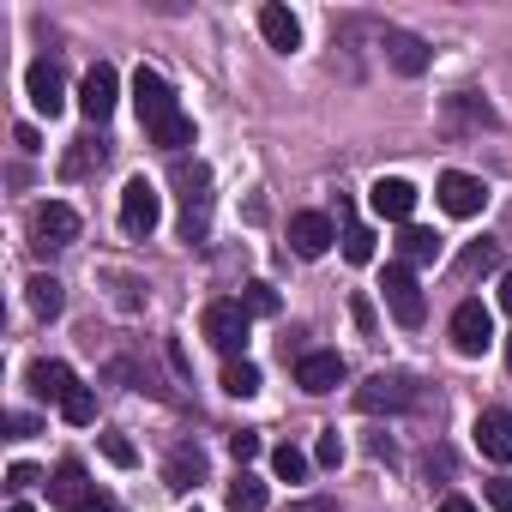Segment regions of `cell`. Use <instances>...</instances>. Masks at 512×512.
I'll list each match as a JSON object with an SVG mask.
<instances>
[{
    "label": "cell",
    "mask_w": 512,
    "mask_h": 512,
    "mask_svg": "<svg viewBox=\"0 0 512 512\" xmlns=\"http://www.w3.org/2000/svg\"><path fill=\"white\" fill-rule=\"evenodd\" d=\"M25 380H31V392H37V398H49V404H67V398L79 392V374H73L67 362H31V374H25Z\"/></svg>",
    "instance_id": "d6986e66"
},
{
    "label": "cell",
    "mask_w": 512,
    "mask_h": 512,
    "mask_svg": "<svg viewBox=\"0 0 512 512\" xmlns=\"http://www.w3.org/2000/svg\"><path fill=\"white\" fill-rule=\"evenodd\" d=\"M223 392H229V398H253V392H260V368H253L247 356L229 362V368H223Z\"/></svg>",
    "instance_id": "d4e9b609"
},
{
    "label": "cell",
    "mask_w": 512,
    "mask_h": 512,
    "mask_svg": "<svg viewBox=\"0 0 512 512\" xmlns=\"http://www.w3.org/2000/svg\"><path fill=\"white\" fill-rule=\"evenodd\" d=\"M247 320H253V314H247L241 302H211L199 326H205V338H211L229 362H241V350H247Z\"/></svg>",
    "instance_id": "8992f818"
},
{
    "label": "cell",
    "mask_w": 512,
    "mask_h": 512,
    "mask_svg": "<svg viewBox=\"0 0 512 512\" xmlns=\"http://www.w3.org/2000/svg\"><path fill=\"white\" fill-rule=\"evenodd\" d=\"M434 512H476V500H464V494H446V500H440Z\"/></svg>",
    "instance_id": "ab89813d"
},
{
    "label": "cell",
    "mask_w": 512,
    "mask_h": 512,
    "mask_svg": "<svg viewBox=\"0 0 512 512\" xmlns=\"http://www.w3.org/2000/svg\"><path fill=\"white\" fill-rule=\"evenodd\" d=\"M488 344H494V314L482 302H458V314H452V350L458 356H482Z\"/></svg>",
    "instance_id": "7c38bea8"
},
{
    "label": "cell",
    "mask_w": 512,
    "mask_h": 512,
    "mask_svg": "<svg viewBox=\"0 0 512 512\" xmlns=\"http://www.w3.org/2000/svg\"><path fill=\"white\" fill-rule=\"evenodd\" d=\"M380 49H386V61H392L404 79H422L428 61H434V49H428L422 37H410V31H380Z\"/></svg>",
    "instance_id": "2e32d148"
},
{
    "label": "cell",
    "mask_w": 512,
    "mask_h": 512,
    "mask_svg": "<svg viewBox=\"0 0 512 512\" xmlns=\"http://www.w3.org/2000/svg\"><path fill=\"white\" fill-rule=\"evenodd\" d=\"M260 37H266L272 49L296 55V49H302V19H296L290 7H278V0H272V7H260Z\"/></svg>",
    "instance_id": "ffe728a7"
},
{
    "label": "cell",
    "mask_w": 512,
    "mask_h": 512,
    "mask_svg": "<svg viewBox=\"0 0 512 512\" xmlns=\"http://www.w3.org/2000/svg\"><path fill=\"white\" fill-rule=\"evenodd\" d=\"M434 199H440L446 217H476V211L488 205V187H482L476 175H464V169H446L440 187H434Z\"/></svg>",
    "instance_id": "8fae6325"
},
{
    "label": "cell",
    "mask_w": 512,
    "mask_h": 512,
    "mask_svg": "<svg viewBox=\"0 0 512 512\" xmlns=\"http://www.w3.org/2000/svg\"><path fill=\"white\" fill-rule=\"evenodd\" d=\"M344 260H350V266H368V260H374V229H368V223H350V229H344Z\"/></svg>",
    "instance_id": "83f0119b"
},
{
    "label": "cell",
    "mask_w": 512,
    "mask_h": 512,
    "mask_svg": "<svg viewBox=\"0 0 512 512\" xmlns=\"http://www.w3.org/2000/svg\"><path fill=\"white\" fill-rule=\"evenodd\" d=\"M163 223V193L145 181V175H133L127 187H121V229L127 235H151Z\"/></svg>",
    "instance_id": "52a82bcc"
},
{
    "label": "cell",
    "mask_w": 512,
    "mask_h": 512,
    "mask_svg": "<svg viewBox=\"0 0 512 512\" xmlns=\"http://www.w3.org/2000/svg\"><path fill=\"white\" fill-rule=\"evenodd\" d=\"M175 193H181V235L205 241L211 235V169L193 157H175Z\"/></svg>",
    "instance_id": "7a4b0ae2"
},
{
    "label": "cell",
    "mask_w": 512,
    "mask_h": 512,
    "mask_svg": "<svg viewBox=\"0 0 512 512\" xmlns=\"http://www.w3.org/2000/svg\"><path fill=\"white\" fill-rule=\"evenodd\" d=\"M380 290H386V308H392V320H398V326H422V320H428V296H422V284H416V272H410L404 260H398V266H386Z\"/></svg>",
    "instance_id": "277c9868"
},
{
    "label": "cell",
    "mask_w": 512,
    "mask_h": 512,
    "mask_svg": "<svg viewBox=\"0 0 512 512\" xmlns=\"http://www.w3.org/2000/svg\"><path fill=\"white\" fill-rule=\"evenodd\" d=\"M416 404H422V386H416L410 374H398V368H392V374L380 368V374H368V380L356 386V410H362V416H398V410H416Z\"/></svg>",
    "instance_id": "3957f363"
},
{
    "label": "cell",
    "mask_w": 512,
    "mask_h": 512,
    "mask_svg": "<svg viewBox=\"0 0 512 512\" xmlns=\"http://www.w3.org/2000/svg\"><path fill=\"white\" fill-rule=\"evenodd\" d=\"M115 103H121V79H115V67L109 61H97L91 73H85V85H79V109H85V121H109L115 115Z\"/></svg>",
    "instance_id": "30bf717a"
},
{
    "label": "cell",
    "mask_w": 512,
    "mask_h": 512,
    "mask_svg": "<svg viewBox=\"0 0 512 512\" xmlns=\"http://www.w3.org/2000/svg\"><path fill=\"white\" fill-rule=\"evenodd\" d=\"M494 266H500V247H494V241H470V247H464V260H458V272H464V278L494 272Z\"/></svg>",
    "instance_id": "4316f807"
},
{
    "label": "cell",
    "mask_w": 512,
    "mask_h": 512,
    "mask_svg": "<svg viewBox=\"0 0 512 512\" xmlns=\"http://www.w3.org/2000/svg\"><path fill=\"white\" fill-rule=\"evenodd\" d=\"M91 494H97V488H91L85 464H79V458H61V464H55V476H49V500H55V506H67V512H79Z\"/></svg>",
    "instance_id": "e0dca14e"
},
{
    "label": "cell",
    "mask_w": 512,
    "mask_h": 512,
    "mask_svg": "<svg viewBox=\"0 0 512 512\" xmlns=\"http://www.w3.org/2000/svg\"><path fill=\"white\" fill-rule=\"evenodd\" d=\"M296 386L314 392V398H320V392H338V386H344V356H338V350H308V356L296 362Z\"/></svg>",
    "instance_id": "5bb4252c"
},
{
    "label": "cell",
    "mask_w": 512,
    "mask_h": 512,
    "mask_svg": "<svg viewBox=\"0 0 512 512\" xmlns=\"http://www.w3.org/2000/svg\"><path fill=\"white\" fill-rule=\"evenodd\" d=\"M272 476H278V482H302V476H308V452L284 440V446L272 452Z\"/></svg>",
    "instance_id": "484cf974"
},
{
    "label": "cell",
    "mask_w": 512,
    "mask_h": 512,
    "mask_svg": "<svg viewBox=\"0 0 512 512\" xmlns=\"http://www.w3.org/2000/svg\"><path fill=\"white\" fill-rule=\"evenodd\" d=\"M7 428H13V440H25V434H37V416H25V410H13V416H7Z\"/></svg>",
    "instance_id": "8d00e7d4"
},
{
    "label": "cell",
    "mask_w": 512,
    "mask_h": 512,
    "mask_svg": "<svg viewBox=\"0 0 512 512\" xmlns=\"http://www.w3.org/2000/svg\"><path fill=\"white\" fill-rule=\"evenodd\" d=\"M368 205H374V217H386V223H410V211H416V187H410L404 175H380V181L368 187Z\"/></svg>",
    "instance_id": "4fadbf2b"
},
{
    "label": "cell",
    "mask_w": 512,
    "mask_h": 512,
    "mask_svg": "<svg viewBox=\"0 0 512 512\" xmlns=\"http://www.w3.org/2000/svg\"><path fill=\"white\" fill-rule=\"evenodd\" d=\"M482 494H488V506H494V512H512V476H494Z\"/></svg>",
    "instance_id": "836d02e7"
},
{
    "label": "cell",
    "mask_w": 512,
    "mask_h": 512,
    "mask_svg": "<svg viewBox=\"0 0 512 512\" xmlns=\"http://www.w3.org/2000/svg\"><path fill=\"white\" fill-rule=\"evenodd\" d=\"M350 314H356V326H362V332H374V302H368V296H356V302H350Z\"/></svg>",
    "instance_id": "d590c367"
},
{
    "label": "cell",
    "mask_w": 512,
    "mask_h": 512,
    "mask_svg": "<svg viewBox=\"0 0 512 512\" xmlns=\"http://www.w3.org/2000/svg\"><path fill=\"white\" fill-rule=\"evenodd\" d=\"M133 109H139V121H145L151 145H163L169 157H181V151L193 145V121L181 115V103H175V91H169V79H163V73H151V67H139V73H133Z\"/></svg>",
    "instance_id": "6da1fadb"
},
{
    "label": "cell",
    "mask_w": 512,
    "mask_h": 512,
    "mask_svg": "<svg viewBox=\"0 0 512 512\" xmlns=\"http://www.w3.org/2000/svg\"><path fill=\"white\" fill-rule=\"evenodd\" d=\"M398 253H404V266H428V260H440V235H434V229H422V223H404Z\"/></svg>",
    "instance_id": "7402d4cb"
},
{
    "label": "cell",
    "mask_w": 512,
    "mask_h": 512,
    "mask_svg": "<svg viewBox=\"0 0 512 512\" xmlns=\"http://www.w3.org/2000/svg\"><path fill=\"white\" fill-rule=\"evenodd\" d=\"M332 241H338V229H332L326 211H296V217H290V247L302 253V260H320Z\"/></svg>",
    "instance_id": "9a60e30c"
},
{
    "label": "cell",
    "mask_w": 512,
    "mask_h": 512,
    "mask_svg": "<svg viewBox=\"0 0 512 512\" xmlns=\"http://www.w3.org/2000/svg\"><path fill=\"white\" fill-rule=\"evenodd\" d=\"M31 241H37L43 253L73 247V241H79V211H73V205H61V199L37 205V211H31Z\"/></svg>",
    "instance_id": "ba28073f"
},
{
    "label": "cell",
    "mask_w": 512,
    "mask_h": 512,
    "mask_svg": "<svg viewBox=\"0 0 512 512\" xmlns=\"http://www.w3.org/2000/svg\"><path fill=\"white\" fill-rule=\"evenodd\" d=\"M31 482H37V470H31V464H13V470H7V488H31Z\"/></svg>",
    "instance_id": "74e56055"
},
{
    "label": "cell",
    "mask_w": 512,
    "mask_h": 512,
    "mask_svg": "<svg viewBox=\"0 0 512 512\" xmlns=\"http://www.w3.org/2000/svg\"><path fill=\"white\" fill-rule=\"evenodd\" d=\"M229 512H266V482L241 470V476L229 482Z\"/></svg>",
    "instance_id": "cb8c5ba5"
},
{
    "label": "cell",
    "mask_w": 512,
    "mask_h": 512,
    "mask_svg": "<svg viewBox=\"0 0 512 512\" xmlns=\"http://www.w3.org/2000/svg\"><path fill=\"white\" fill-rule=\"evenodd\" d=\"M314 458H320V464H338V458H344V440H338V428H326V434H320Z\"/></svg>",
    "instance_id": "e575fe53"
},
{
    "label": "cell",
    "mask_w": 512,
    "mask_h": 512,
    "mask_svg": "<svg viewBox=\"0 0 512 512\" xmlns=\"http://www.w3.org/2000/svg\"><path fill=\"white\" fill-rule=\"evenodd\" d=\"M103 458H109V464H121V470H127V464H133V458H139V452H133V440H127V434H103Z\"/></svg>",
    "instance_id": "d6a6232c"
},
{
    "label": "cell",
    "mask_w": 512,
    "mask_h": 512,
    "mask_svg": "<svg viewBox=\"0 0 512 512\" xmlns=\"http://www.w3.org/2000/svg\"><path fill=\"white\" fill-rule=\"evenodd\" d=\"M7 512H31V506H7Z\"/></svg>",
    "instance_id": "ee69618b"
},
{
    "label": "cell",
    "mask_w": 512,
    "mask_h": 512,
    "mask_svg": "<svg viewBox=\"0 0 512 512\" xmlns=\"http://www.w3.org/2000/svg\"><path fill=\"white\" fill-rule=\"evenodd\" d=\"M91 163H103V145H91V139H79V145L67 151V175H85Z\"/></svg>",
    "instance_id": "4dcf8cb0"
},
{
    "label": "cell",
    "mask_w": 512,
    "mask_h": 512,
    "mask_svg": "<svg viewBox=\"0 0 512 512\" xmlns=\"http://www.w3.org/2000/svg\"><path fill=\"white\" fill-rule=\"evenodd\" d=\"M79 512H121V500H115V494H91Z\"/></svg>",
    "instance_id": "f35d334b"
},
{
    "label": "cell",
    "mask_w": 512,
    "mask_h": 512,
    "mask_svg": "<svg viewBox=\"0 0 512 512\" xmlns=\"http://www.w3.org/2000/svg\"><path fill=\"white\" fill-rule=\"evenodd\" d=\"M229 452H235V464L247 470L253 458H260V434H253V428H241V434H229Z\"/></svg>",
    "instance_id": "1f68e13d"
},
{
    "label": "cell",
    "mask_w": 512,
    "mask_h": 512,
    "mask_svg": "<svg viewBox=\"0 0 512 512\" xmlns=\"http://www.w3.org/2000/svg\"><path fill=\"white\" fill-rule=\"evenodd\" d=\"M506 368H512V338H506Z\"/></svg>",
    "instance_id": "7bdbcfd3"
},
{
    "label": "cell",
    "mask_w": 512,
    "mask_h": 512,
    "mask_svg": "<svg viewBox=\"0 0 512 512\" xmlns=\"http://www.w3.org/2000/svg\"><path fill=\"white\" fill-rule=\"evenodd\" d=\"M241 308L266 320V314H278V290H272V284H247V290H241Z\"/></svg>",
    "instance_id": "f546056e"
},
{
    "label": "cell",
    "mask_w": 512,
    "mask_h": 512,
    "mask_svg": "<svg viewBox=\"0 0 512 512\" xmlns=\"http://www.w3.org/2000/svg\"><path fill=\"white\" fill-rule=\"evenodd\" d=\"M440 127H446L452 139H464V133H488V127H500V115L488 109L482 91H452V97L440 103Z\"/></svg>",
    "instance_id": "5b68a950"
},
{
    "label": "cell",
    "mask_w": 512,
    "mask_h": 512,
    "mask_svg": "<svg viewBox=\"0 0 512 512\" xmlns=\"http://www.w3.org/2000/svg\"><path fill=\"white\" fill-rule=\"evenodd\" d=\"M25 290H31V308H37L43 320H55V314L67 308V290H61V278H49V272H37Z\"/></svg>",
    "instance_id": "603a6c76"
},
{
    "label": "cell",
    "mask_w": 512,
    "mask_h": 512,
    "mask_svg": "<svg viewBox=\"0 0 512 512\" xmlns=\"http://www.w3.org/2000/svg\"><path fill=\"white\" fill-rule=\"evenodd\" d=\"M25 97H31L37 115H61V109H67V73H61V61H31Z\"/></svg>",
    "instance_id": "9c48e42d"
},
{
    "label": "cell",
    "mask_w": 512,
    "mask_h": 512,
    "mask_svg": "<svg viewBox=\"0 0 512 512\" xmlns=\"http://www.w3.org/2000/svg\"><path fill=\"white\" fill-rule=\"evenodd\" d=\"M476 452L494 464H512V410H482L476 416Z\"/></svg>",
    "instance_id": "ac0fdd59"
},
{
    "label": "cell",
    "mask_w": 512,
    "mask_h": 512,
    "mask_svg": "<svg viewBox=\"0 0 512 512\" xmlns=\"http://www.w3.org/2000/svg\"><path fill=\"white\" fill-rule=\"evenodd\" d=\"M61 416H67V422H73V428H91V422H97V398H91V392H85V386H79V392H73V398H67V404H61Z\"/></svg>",
    "instance_id": "f1b7e54d"
},
{
    "label": "cell",
    "mask_w": 512,
    "mask_h": 512,
    "mask_svg": "<svg viewBox=\"0 0 512 512\" xmlns=\"http://www.w3.org/2000/svg\"><path fill=\"white\" fill-rule=\"evenodd\" d=\"M500 308H506V314H512V272H506V278H500Z\"/></svg>",
    "instance_id": "b9f144b4"
},
{
    "label": "cell",
    "mask_w": 512,
    "mask_h": 512,
    "mask_svg": "<svg viewBox=\"0 0 512 512\" xmlns=\"http://www.w3.org/2000/svg\"><path fill=\"white\" fill-rule=\"evenodd\" d=\"M296 512H338V500H296Z\"/></svg>",
    "instance_id": "60d3db41"
},
{
    "label": "cell",
    "mask_w": 512,
    "mask_h": 512,
    "mask_svg": "<svg viewBox=\"0 0 512 512\" xmlns=\"http://www.w3.org/2000/svg\"><path fill=\"white\" fill-rule=\"evenodd\" d=\"M163 482H169L175 494L199 488V482H205V452H199V446H175V452H169V464H163Z\"/></svg>",
    "instance_id": "44dd1931"
}]
</instances>
